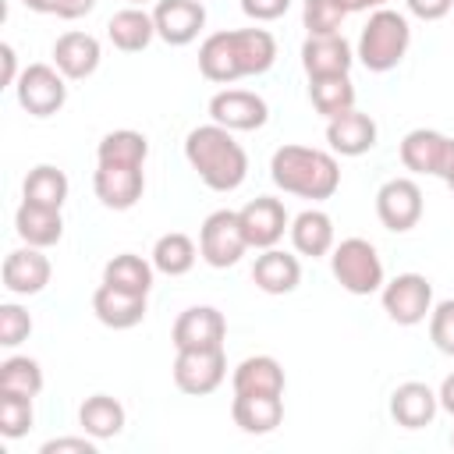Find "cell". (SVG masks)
Segmentation results:
<instances>
[{"label":"cell","instance_id":"obj_1","mask_svg":"<svg viewBox=\"0 0 454 454\" xmlns=\"http://www.w3.org/2000/svg\"><path fill=\"white\" fill-rule=\"evenodd\" d=\"M277 60V39L266 28H227L213 32L199 46V71L216 85L266 74Z\"/></svg>","mask_w":454,"mask_h":454},{"label":"cell","instance_id":"obj_2","mask_svg":"<svg viewBox=\"0 0 454 454\" xmlns=\"http://www.w3.org/2000/svg\"><path fill=\"white\" fill-rule=\"evenodd\" d=\"M184 160L213 192H234L248 177V156L234 131L220 124H199L184 138Z\"/></svg>","mask_w":454,"mask_h":454},{"label":"cell","instance_id":"obj_3","mask_svg":"<svg viewBox=\"0 0 454 454\" xmlns=\"http://www.w3.org/2000/svg\"><path fill=\"white\" fill-rule=\"evenodd\" d=\"M270 177L280 192L323 202L340 188V167L333 153L312 145H280L270 160Z\"/></svg>","mask_w":454,"mask_h":454},{"label":"cell","instance_id":"obj_4","mask_svg":"<svg viewBox=\"0 0 454 454\" xmlns=\"http://www.w3.org/2000/svg\"><path fill=\"white\" fill-rule=\"evenodd\" d=\"M411 46V28H408V18L401 11H390V7H380L369 14L365 28L358 32V46H355V57L365 64V71H394L404 53Z\"/></svg>","mask_w":454,"mask_h":454},{"label":"cell","instance_id":"obj_5","mask_svg":"<svg viewBox=\"0 0 454 454\" xmlns=\"http://www.w3.org/2000/svg\"><path fill=\"white\" fill-rule=\"evenodd\" d=\"M330 270H333V280L348 294H376L387 284L383 280V259H380L376 245L365 238H344L340 245H333Z\"/></svg>","mask_w":454,"mask_h":454},{"label":"cell","instance_id":"obj_6","mask_svg":"<svg viewBox=\"0 0 454 454\" xmlns=\"http://www.w3.org/2000/svg\"><path fill=\"white\" fill-rule=\"evenodd\" d=\"M248 252L241 220L234 209H213L202 227H199V255L213 266V270H227L234 266L241 255Z\"/></svg>","mask_w":454,"mask_h":454},{"label":"cell","instance_id":"obj_7","mask_svg":"<svg viewBox=\"0 0 454 454\" xmlns=\"http://www.w3.org/2000/svg\"><path fill=\"white\" fill-rule=\"evenodd\" d=\"M18 103L32 117H53L67 103V78L57 71V64H28L21 67L14 82Z\"/></svg>","mask_w":454,"mask_h":454},{"label":"cell","instance_id":"obj_8","mask_svg":"<svg viewBox=\"0 0 454 454\" xmlns=\"http://www.w3.org/2000/svg\"><path fill=\"white\" fill-rule=\"evenodd\" d=\"M380 298H383V312L397 326H419L433 312V284L422 273H397L394 280L383 284Z\"/></svg>","mask_w":454,"mask_h":454},{"label":"cell","instance_id":"obj_9","mask_svg":"<svg viewBox=\"0 0 454 454\" xmlns=\"http://www.w3.org/2000/svg\"><path fill=\"white\" fill-rule=\"evenodd\" d=\"M145 163H106L96 160V174H92V192L106 209H131L142 192H145Z\"/></svg>","mask_w":454,"mask_h":454},{"label":"cell","instance_id":"obj_10","mask_svg":"<svg viewBox=\"0 0 454 454\" xmlns=\"http://www.w3.org/2000/svg\"><path fill=\"white\" fill-rule=\"evenodd\" d=\"M422 209H426L422 188H419L411 177H390V181H383L380 192H376V216H380V223H383L387 231H394V234L411 231V227L422 220Z\"/></svg>","mask_w":454,"mask_h":454},{"label":"cell","instance_id":"obj_11","mask_svg":"<svg viewBox=\"0 0 454 454\" xmlns=\"http://www.w3.org/2000/svg\"><path fill=\"white\" fill-rule=\"evenodd\" d=\"M227 337V319L220 309L213 305H192L174 319L170 340L174 351H209V348H223Z\"/></svg>","mask_w":454,"mask_h":454},{"label":"cell","instance_id":"obj_12","mask_svg":"<svg viewBox=\"0 0 454 454\" xmlns=\"http://www.w3.org/2000/svg\"><path fill=\"white\" fill-rule=\"evenodd\" d=\"M223 380H227L223 348H209V351H177V358H174V387H177L181 394L206 397V394H213Z\"/></svg>","mask_w":454,"mask_h":454},{"label":"cell","instance_id":"obj_13","mask_svg":"<svg viewBox=\"0 0 454 454\" xmlns=\"http://www.w3.org/2000/svg\"><path fill=\"white\" fill-rule=\"evenodd\" d=\"M209 117L213 124L227 128V131H255L270 121V106L259 92L248 89H220L209 99Z\"/></svg>","mask_w":454,"mask_h":454},{"label":"cell","instance_id":"obj_14","mask_svg":"<svg viewBox=\"0 0 454 454\" xmlns=\"http://www.w3.org/2000/svg\"><path fill=\"white\" fill-rule=\"evenodd\" d=\"M238 220H241L248 248H273L284 238V231L291 227V216H287L284 202L273 199V195H259V199L245 202L238 209Z\"/></svg>","mask_w":454,"mask_h":454},{"label":"cell","instance_id":"obj_15","mask_svg":"<svg viewBox=\"0 0 454 454\" xmlns=\"http://www.w3.org/2000/svg\"><path fill=\"white\" fill-rule=\"evenodd\" d=\"M153 21H156V35L167 46H188L206 28V7L202 0H156Z\"/></svg>","mask_w":454,"mask_h":454},{"label":"cell","instance_id":"obj_16","mask_svg":"<svg viewBox=\"0 0 454 454\" xmlns=\"http://www.w3.org/2000/svg\"><path fill=\"white\" fill-rule=\"evenodd\" d=\"M50 273H53L50 259L43 255V248H32V245L7 252V259H4V270H0V277H4V287H7L11 294H21V298H28V294H39V291L50 284Z\"/></svg>","mask_w":454,"mask_h":454},{"label":"cell","instance_id":"obj_17","mask_svg":"<svg viewBox=\"0 0 454 454\" xmlns=\"http://www.w3.org/2000/svg\"><path fill=\"white\" fill-rule=\"evenodd\" d=\"M99 57H103L99 39L89 35V32H78V28L57 35V43H53V64H57V71H60L67 82L89 78V74L99 67Z\"/></svg>","mask_w":454,"mask_h":454},{"label":"cell","instance_id":"obj_18","mask_svg":"<svg viewBox=\"0 0 454 454\" xmlns=\"http://www.w3.org/2000/svg\"><path fill=\"white\" fill-rule=\"evenodd\" d=\"M355 64L351 43L337 35H309L301 43V67L309 78H326V74H348Z\"/></svg>","mask_w":454,"mask_h":454},{"label":"cell","instance_id":"obj_19","mask_svg":"<svg viewBox=\"0 0 454 454\" xmlns=\"http://www.w3.org/2000/svg\"><path fill=\"white\" fill-rule=\"evenodd\" d=\"M376 135H380L376 121L369 114H362V110H344V114L326 121V142H330V149L337 156H362V153H369L376 145Z\"/></svg>","mask_w":454,"mask_h":454},{"label":"cell","instance_id":"obj_20","mask_svg":"<svg viewBox=\"0 0 454 454\" xmlns=\"http://www.w3.org/2000/svg\"><path fill=\"white\" fill-rule=\"evenodd\" d=\"M436 411H440V397H436V390H433L429 383L408 380V383L394 387V394H390V415H394V422L404 426V429H422V426H429V422L436 419Z\"/></svg>","mask_w":454,"mask_h":454},{"label":"cell","instance_id":"obj_21","mask_svg":"<svg viewBox=\"0 0 454 454\" xmlns=\"http://www.w3.org/2000/svg\"><path fill=\"white\" fill-rule=\"evenodd\" d=\"M231 415L241 433L266 436L284 422V397L280 394H234Z\"/></svg>","mask_w":454,"mask_h":454},{"label":"cell","instance_id":"obj_22","mask_svg":"<svg viewBox=\"0 0 454 454\" xmlns=\"http://www.w3.org/2000/svg\"><path fill=\"white\" fill-rule=\"evenodd\" d=\"M92 312L110 330H131L145 319V294H131L110 284H99L92 291Z\"/></svg>","mask_w":454,"mask_h":454},{"label":"cell","instance_id":"obj_23","mask_svg":"<svg viewBox=\"0 0 454 454\" xmlns=\"http://www.w3.org/2000/svg\"><path fill=\"white\" fill-rule=\"evenodd\" d=\"M252 280L266 294H291L301 284V262H298V255H291V252H284L277 245L262 248V255H255Z\"/></svg>","mask_w":454,"mask_h":454},{"label":"cell","instance_id":"obj_24","mask_svg":"<svg viewBox=\"0 0 454 454\" xmlns=\"http://www.w3.org/2000/svg\"><path fill=\"white\" fill-rule=\"evenodd\" d=\"M447 135L433 131V128H411L404 138H401V163L404 170L411 174H436L440 177V167H443V156H447Z\"/></svg>","mask_w":454,"mask_h":454},{"label":"cell","instance_id":"obj_25","mask_svg":"<svg viewBox=\"0 0 454 454\" xmlns=\"http://www.w3.org/2000/svg\"><path fill=\"white\" fill-rule=\"evenodd\" d=\"M14 231L25 245L32 248H50L64 238V216L60 209H50V206H35L28 199H21L18 213H14Z\"/></svg>","mask_w":454,"mask_h":454},{"label":"cell","instance_id":"obj_26","mask_svg":"<svg viewBox=\"0 0 454 454\" xmlns=\"http://www.w3.org/2000/svg\"><path fill=\"white\" fill-rule=\"evenodd\" d=\"M291 245L298 255H309V259H319V255H330L333 252V220L323 213V209H301L291 227Z\"/></svg>","mask_w":454,"mask_h":454},{"label":"cell","instance_id":"obj_27","mask_svg":"<svg viewBox=\"0 0 454 454\" xmlns=\"http://www.w3.org/2000/svg\"><path fill=\"white\" fill-rule=\"evenodd\" d=\"M106 39L121 53H142L156 39V21L142 7H124L106 21Z\"/></svg>","mask_w":454,"mask_h":454},{"label":"cell","instance_id":"obj_28","mask_svg":"<svg viewBox=\"0 0 454 454\" xmlns=\"http://www.w3.org/2000/svg\"><path fill=\"white\" fill-rule=\"evenodd\" d=\"M234 394H280L284 397V369L273 355H248L238 362L231 376Z\"/></svg>","mask_w":454,"mask_h":454},{"label":"cell","instance_id":"obj_29","mask_svg":"<svg viewBox=\"0 0 454 454\" xmlns=\"http://www.w3.org/2000/svg\"><path fill=\"white\" fill-rule=\"evenodd\" d=\"M78 426L92 436V440H110L124 429V404L110 394H92L82 401L78 408Z\"/></svg>","mask_w":454,"mask_h":454},{"label":"cell","instance_id":"obj_30","mask_svg":"<svg viewBox=\"0 0 454 454\" xmlns=\"http://www.w3.org/2000/svg\"><path fill=\"white\" fill-rule=\"evenodd\" d=\"M153 262H145L142 255L135 252H121L114 255L106 266H103V284L110 287H121V291H131V294H149L153 291Z\"/></svg>","mask_w":454,"mask_h":454},{"label":"cell","instance_id":"obj_31","mask_svg":"<svg viewBox=\"0 0 454 454\" xmlns=\"http://www.w3.org/2000/svg\"><path fill=\"white\" fill-rule=\"evenodd\" d=\"M67 174L53 163H39L28 170L25 184H21V199L35 202V206H50V209H60L64 199H67Z\"/></svg>","mask_w":454,"mask_h":454},{"label":"cell","instance_id":"obj_32","mask_svg":"<svg viewBox=\"0 0 454 454\" xmlns=\"http://www.w3.org/2000/svg\"><path fill=\"white\" fill-rule=\"evenodd\" d=\"M309 99L316 106V114H323L326 121L355 110V85L348 74H326V78H309Z\"/></svg>","mask_w":454,"mask_h":454},{"label":"cell","instance_id":"obj_33","mask_svg":"<svg viewBox=\"0 0 454 454\" xmlns=\"http://www.w3.org/2000/svg\"><path fill=\"white\" fill-rule=\"evenodd\" d=\"M199 259V248L188 234L181 231H170V234H160L156 245H153V266L167 277H184Z\"/></svg>","mask_w":454,"mask_h":454},{"label":"cell","instance_id":"obj_34","mask_svg":"<svg viewBox=\"0 0 454 454\" xmlns=\"http://www.w3.org/2000/svg\"><path fill=\"white\" fill-rule=\"evenodd\" d=\"M145 156H149V142L142 131H131V128L106 131L96 145V160H106V163H145Z\"/></svg>","mask_w":454,"mask_h":454},{"label":"cell","instance_id":"obj_35","mask_svg":"<svg viewBox=\"0 0 454 454\" xmlns=\"http://www.w3.org/2000/svg\"><path fill=\"white\" fill-rule=\"evenodd\" d=\"M43 365L28 355H11L0 362V390H14L25 397H39L43 390Z\"/></svg>","mask_w":454,"mask_h":454},{"label":"cell","instance_id":"obj_36","mask_svg":"<svg viewBox=\"0 0 454 454\" xmlns=\"http://www.w3.org/2000/svg\"><path fill=\"white\" fill-rule=\"evenodd\" d=\"M32 397L14 394V390H0V433L7 440H18L32 429Z\"/></svg>","mask_w":454,"mask_h":454},{"label":"cell","instance_id":"obj_37","mask_svg":"<svg viewBox=\"0 0 454 454\" xmlns=\"http://www.w3.org/2000/svg\"><path fill=\"white\" fill-rule=\"evenodd\" d=\"M344 18L348 7L340 0H305L301 7V25L309 28V35H337Z\"/></svg>","mask_w":454,"mask_h":454},{"label":"cell","instance_id":"obj_38","mask_svg":"<svg viewBox=\"0 0 454 454\" xmlns=\"http://www.w3.org/2000/svg\"><path fill=\"white\" fill-rule=\"evenodd\" d=\"M429 340L436 344V351L454 355V298H443L433 305L429 312Z\"/></svg>","mask_w":454,"mask_h":454},{"label":"cell","instance_id":"obj_39","mask_svg":"<svg viewBox=\"0 0 454 454\" xmlns=\"http://www.w3.org/2000/svg\"><path fill=\"white\" fill-rule=\"evenodd\" d=\"M28 333H32V316L14 301L0 305V344L18 348L21 340H28Z\"/></svg>","mask_w":454,"mask_h":454},{"label":"cell","instance_id":"obj_40","mask_svg":"<svg viewBox=\"0 0 454 454\" xmlns=\"http://www.w3.org/2000/svg\"><path fill=\"white\" fill-rule=\"evenodd\" d=\"M28 11H35V14H57V18H64V21H74V18H85L92 7H96V0H21Z\"/></svg>","mask_w":454,"mask_h":454},{"label":"cell","instance_id":"obj_41","mask_svg":"<svg viewBox=\"0 0 454 454\" xmlns=\"http://www.w3.org/2000/svg\"><path fill=\"white\" fill-rule=\"evenodd\" d=\"M39 454H96V440L85 433V436H57V440H46L39 447Z\"/></svg>","mask_w":454,"mask_h":454},{"label":"cell","instance_id":"obj_42","mask_svg":"<svg viewBox=\"0 0 454 454\" xmlns=\"http://www.w3.org/2000/svg\"><path fill=\"white\" fill-rule=\"evenodd\" d=\"M287 7H291V0H241L245 18H252V21H277L287 14Z\"/></svg>","mask_w":454,"mask_h":454},{"label":"cell","instance_id":"obj_43","mask_svg":"<svg viewBox=\"0 0 454 454\" xmlns=\"http://www.w3.org/2000/svg\"><path fill=\"white\" fill-rule=\"evenodd\" d=\"M408 14H415L419 21H440L454 11V0H404Z\"/></svg>","mask_w":454,"mask_h":454},{"label":"cell","instance_id":"obj_44","mask_svg":"<svg viewBox=\"0 0 454 454\" xmlns=\"http://www.w3.org/2000/svg\"><path fill=\"white\" fill-rule=\"evenodd\" d=\"M0 60H4V78L0 82L4 85H14L21 71H18V57H14V46L11 43H0Z\"/></svg>","mask_w":454,"mask_h":454},{"label":"cell","instance_id":"obj_45","mask_svg":"<svg viewBox=\"0 0 454 454\" xmlns=\"http://www.w3.org/2000/svg\"><path fill=\"white\" fill-rule=\"evenodd\" d=\"M436 397H440V408L454 415V372H450V376H443V383H440Z\"/></svg>","mask_w":454,"mask_h":454},{"label":"cell","instance_id":"obj_46","mask_svg":"<svg viewBox=\"0 0 454 454\" xmlns=\"http://www.w3.org/2000/svg\"><path fill=\"white\" fill-rule=\"evenodd\" d=\"M440 177H443V184L454 192V138L447 142V156H443V167H440Z\"/></svg>","mask_w":454,"mask_h":454},{"label":"cell","instance_id":"obj_47","mask_svg":"<svg viewBox=\"0 0 454 454\" xmlns=\"http://www.w3.org/2000/svg\"><path fill=\"white\" fill-rule=\"evenodd\" d=\"M344 7H348V14L351 11H380V7H387V0H340Z\"/></svg>","mask_w":454,"mask_h":454},{"label":"cell","instance_id":"obj_48","mask_svg":"<svg viewBox=\"0 0 454 454\" xmlns=\"http://www.w3.org/2000/svg\"><path fill=\"white\" fill-rule=\"evenodd\" d=\"M128 4H131V7H142V4H145V0H128Z\"/></svg>","mask_w":454,"mask_h":454},{"label":"cell","instance_id":"obj_49","mask_svg":"<svg viewBox=\"0 0 454 454\" xmlns=\"http://www.w3.org/2000/svg\"><path fill=\"white\" fill-rule=\"evenodd\" d=\"M450 447H454V433H450Z\"/></svg>","mask_w":454,"mask_h":454}]
</instances>
